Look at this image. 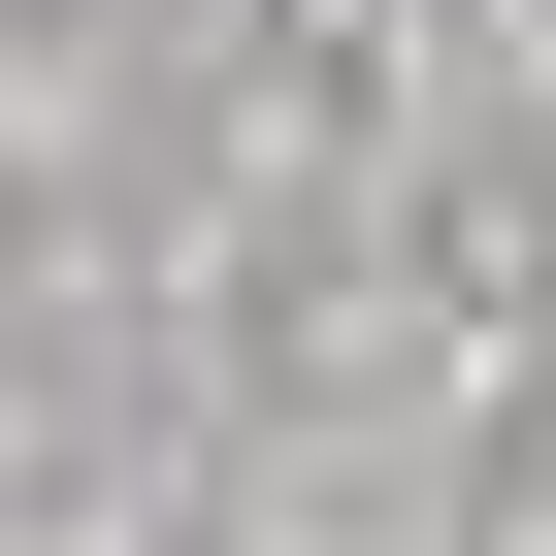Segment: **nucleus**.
<instances>
[]
</instances>
